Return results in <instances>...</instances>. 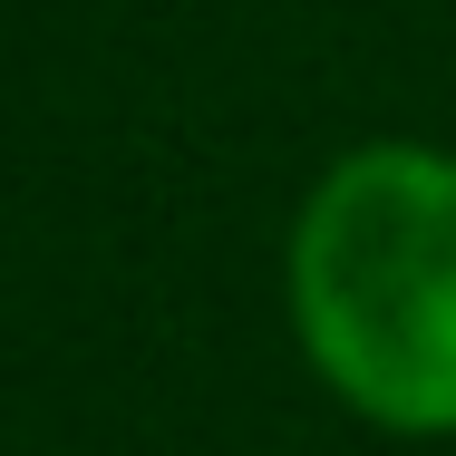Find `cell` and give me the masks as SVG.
Here are the masks:
<instances>
[{
	"label": "cell",
	"mask_w": 456,
	"mask_h": 456,
	"mask_svg": "<svg viewBox=\"0 0 456 456\" xmlns=\"http://www.w3.org/2000/svg\"><path fill=\"white\" fill-rule=\"evenodd\" d=\"M291 311L321 379L379 428H456V156H340L291 233Z\"/></svg>",
	"instance_id": "cell-1"
}]
</instances>
